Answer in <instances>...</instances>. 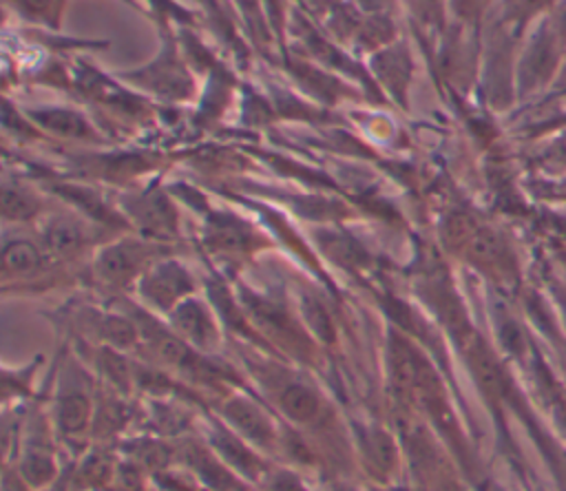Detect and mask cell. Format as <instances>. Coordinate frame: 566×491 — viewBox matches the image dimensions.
<instances>
[{"label": "cell", "mask_w": 566, "mask_h": 491, "mask_svg": "<svg viewBox=\"0 0 566 491\" xmlns=\"http://www.w3.org/2000/svg\"><path fill=\"white\" fill-rule=\"evenodd\" d=\"M55 0H22V4L33 11V13H42V11H49L53 7Z\"/></svg>", "instance_id": "18"}, {"label": "cell", "mask_w": 566, "mask_h": 491, "mask_svg": "<svg viewBox=\"0 0 566 491\" xmlns=\"http://www.w3.org/2000/svg\"><path fill=\"white\" fill-rule=\"evenodd\" d=\"M175 330L197 345H210L214 341V325L210 314L199 301H181L172 310Z\"/></svg>", "instance_id": "3"}, {"label": "cell", "mask_w": 566, "mask_h": 491, "mask_svg": "<svg viewBox=\"0 0 566 491\" xmlns=\"http://www.w3.org/2000/svg\"><path fill=\"white\" fill-rule=\"evenodd\" d=\"M24 473H27L31 480H35V482H44L46 478L53 476V464H51L49 456H44V453H33V456H29L27 462H24Z\"/></svg>", "instance_id": "17"}, {"label": "cell", "mask_w": 566, "mask_h": 491, "mask_svg": "<svg viewBox=\"0 0 566 491\" xmlns=\"http://www.w3.org/2000/svg\"><path fill=\"white\" fill-rule=\"evenodd\" d=\"M38 210V201L22 188L4 184L2 188V212L7 219H29Z\"/></svg>", "instance_id": "13"}, {"label": "cell", "mask_w": 566, "mask_h": 491, "mask_svg": "<svg viewBox=\"0 0 566 491\" xmlns=\"http://www.w3.org/2000/svg\"><path fill=\"white\" fill-rule=\"evenodd\" d=\"M146 84H150L155 91L161 93H170V95H179L181 88L188 86V77L181 71V66L172 60V58H164L159 62V71L157 69H148L139 75Z\"/></svg>", "instance_id": "10"}, {"label": "cell", "mask_w": 566, "mask_h": 491, "mask_svg": "<svg viewBox=\"0 0 566 491\" xmlns=\"http://www.w3.org/2000/svg\"><path fill=\"white\" fill-rule=\"evenodd\" d=\"M130 212L135 215L137 223L144 228L146 234L150 237H170L175 234V226H177V217L172 206L159 197V195H150L139 199Z\"/></svg>", "instance_id": "4"}, {"label": "cell", "mask_w": 566, "mask_h": 491, "mask_svg": "<svg viewBox=\"0 0 566 491\" xmlns=\"http://www.w3.org/2000/svg\"><path fill=\"white\" fill-rule=\"evenodd\" d=\"M283 411L296 422H312L321 414V398L307 385L290 383L281 391Z\"/></svg>", "instance_id": "7"}, {"label": "cell", "mask_w": 566, "mask_h": 491, "mask_svg": "<svg viewBox=\"0 0 566 491\" xmlns=\"http://www.w3.org/2000/svg\"><path fill=\"white\" fill-rule=\"evenodd\" d=\"M42 263L40 248L27 239L7 241L2 248V268L7 274H29Z\"/></svg>", "instance_id": "9"}, {"label": "cell", "mask_w": 566, "mask_h": 491, "mask_svg": "<svg viewBox=\"0 0 566 491\" xmlns=\"http://www.w3.org/2000/svg\"><path fill=\"white\" fill-rule=\"evenodd\" d=\"M104 330H106V336H108L115 345H119V347H128V345H133L135 338H137V330H135L128 321L117 318V316H111V318L106 321Z\"/></svg>", "instance_id": "15"}, {"label": "cell", "mask_w": 566, "mask_h": 491, "mask_svg": "<svg viewBox=\"0 0 566 491\" xmlns=\"http://www.w3.org/2000/svg\"><path fill=\"white\" fill-rule=\"evenodd\" d=\"M303 312H305L310 325L314 327V332H316L323 341H332V323H329V318L325 316L323 307H321L318 303H314V301H307L305 307H303Z\"/></svg>", "instance_id": "16"}, {"label": "cell", "mask_w": 566, "mask_h": 491, "mask_svg": "<svg viewBox=\"0 0 566 491\" xmlns=\"http://www.w3.org/2000/svg\"><path fill=\"white\" fill-rule=\"evenodd\" d=\"M226 416L232 420V425L245 433L250 440H259V442H265V440H272V429H270V422L268 418L261 414V409L256 405H252L250 400H241V398H234L228 403L226 407Z\"/></svg>", "instance_id": "6"}, {"label": "cell", "mask_w": 566, "mask_h": 491, "mask_svg": "<svg viewBox=\"0 0 566 491\" xmlns=\"http://www.w3.org/2000/svg\"><path fill=\"white\" fill-rule=\"evenodd\" d=\"M192 283L188 272L177 263H157L146 272V276L139 283L142 294L159 305V307H172L175 303H181V299L190 292Z\"/></svg>", "instance_id": "2"}, {"label": "cell", "mask_w": 566, "mask_h": 491, "mask_svg": "<svg viewBox=\"0 0 566 491\" xmlns=\"http://www.w3.org/2000/svg\"><path fill=\"white\" fill-rule=\"evenodd\" d=\"M369 453L374 458V462L382 469L394 467L396 462V447L391 442V438L385 431H374L369 438Z\"/></svg>", "instance_id": "14"}, {"label": "cell", "mask_w": 566, "mask_h": 491, "mask_svg": "<svg viewBox=\"0 0 566 491\" xmlns=\"http://www.w3.org/2000/svg\"><path fill=\"white\" fill-rule=\"evenodd\" d=\"M91 422V400L84 391H69L57 405V425L66 436H80Z\"/></svg>", "instance_id": "8"}, {"label": "cell", "mask_w": 566, "mask_h": 491, "mask_svg": "<svg viewBox=\"0 0 566 491\" xmlns=\"http://www.w3.org/2000/svg\"><path fill=\"white\" fill-rule=\"evenodd\" d=\"M210 243L223 252H239L248 248L250 232L230 219H217L210 228Z\"/></svg>", "instance_id": "12"}, {"label": "cell", "mask_w": 566, "mask_h": 491, "mask_svg": "<svg viewBox=\"0 0 566 491\" xmlns=\"http://www.w3.org/2000/svg\"><path fill=\"white\" fill-rule=\"evenodd\" d=\"M35 119L55 135L64 137H86L91 133L88 124L73 111H42L35 113Z\"/></svg>", "instance_id": "11"}, {"label": "cell", "mask_w": 566, "mask_h": 491, "mask_svg": "<svg viewBox=\"0 0 566 491\" xmlns=\"http://www.w3.org/2000/svg\"><path fill=\"white\" fill-rule=\"evenodd\" d=\"M153 248L142 241H119L104 248L95 261L97 276L108 285H124L133 281L150 261Z\"/></svg>", "instance_id": "1"}, {"label": "cell", "mask_w": 566, "mask_h": 491, "mask_svg": "<svg viewBox=\"0 0 566 491\" xmlns=\"http://www.w3.org/2000/svg\"><path fill=\"white\" fill-rule=\"evenodd\" d=\"M44 243L55 254H71L88 241V228L73 217H55L46 223Z\"/></svg>", "instance_id": "5"}]
</instances>
